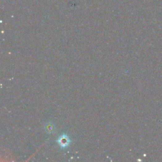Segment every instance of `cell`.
<instances>
[{
  "label": "cell",
  "instance_id": "1",
  "mask_svg": "<svg viewBox=\"0 0 162 162\" xmlns=\"http://www.w3.org/2000/svg\"><path fill=\"white\" fill-rule=\"evenodd\" d=\"M70 139L65 134L62 135L58 139V143L61 146V147H63V148L66 147L70 144Z\"/></svg>",
  "mask_w": 162,
  "mask_h": 162
}]
</instances>
